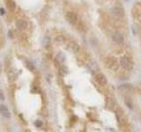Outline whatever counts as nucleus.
<instances>
[{"label":"nucleus","instance_id":"5","mask_svg":"<svg viewBox=\"0 0 141 132\" xmlns=\"http://www.w3.org/2000/svg\"><path fill=\"white\" fill-rule=\"evenodd\" d=\"M112 14L116 20H123L125 16V12L123 8L119 6H114L112 8Z\"/></svg>","mask_w":141,"mask_h":132},{"label":"nucleus","instance_id":"7","mask_svg":"<svg viewBox=\"0 0 141 132\" xmlns=\"http://www.w3.org/2000/svg\"><path fill=\"white\" fill-rule=\"evenodd\" d=\"M132 17L134 20H138V22H141V6L139 4H135L132 8Z\"/></svg>","mask_w":141,"mask_h":132},{"label":"nucleus","instance_id":"3","mask_svg":"<svg viewBox=\"0 0 141 132\" xmlns=\"http://www.w3.org/2000/svg\"><path fill=\"white\" fill-rule=\"evenodd\" d=\"M65 18L66 20L68 21V23L70 24L71 26H79V17L77 16V14L73 12H68L65 14Z\"/></svg>","mask_w":141,"mask_h":132},{"label":"nucleus","instance_id":"1","mask_svg":"<svg viewBox=\"0 0 141 132\" xmlns=\"http://www.w3.org/2000/svg\"><path fill=\"white\" fill-rule=\"evenodd\" d=\"M119 63L118 60L115 57V56H106L104 58V64L108 69L111 70L113 71H116L119 69Z\"/></svg>","mask_w":141,"mask_h":132},{"label":"nucleus","instance_id":"9","mask_svg":"<svg viewBox=\"0 0 141 132\" xmlns=\"http://www.w3.org/2000/svg\"><path fill=\"white\" fill-rule=\"evenodd\" d=\"M0 114L5 117V118H10L11 117V113L9 111V109L7 108V107L5 105H0Z\"/></svg>","mask_w":141,"mask_h":132},{"label":"nucleus","instance_id":"4","mask_svg":"<svg viewBox=\"0 0 141 132\" xmlns=\"http://www.w3.org/2000/svg\"><path fill=\"white\" fill-rule=\"evenodd\" d=\"M112 40H113V41L115 43H116L118 45H122L125 41L124 33L119 32V31H116V32L112 33Z\"/></svg>","mask_w":141,"mask_h":132},{"label":"nucleus","instance_id":"12","mask_svg":"<svg viewBox=\"0 0 141 132\" xmlns=\"http://www.w3.org/2000/svg\"><path fill=\"white\" fill-rule=\"evenodd\" d=\"M0 99L1 100H4V92L0 90Z\"/></svg>","mask_w":141,"mask_h":132},{"label":"nucleus","instance_id":"13","mask_svg":"<svg viewBox=\"0 0 141 132\" xmlns=\"http://www.w3.org/2000/svg\"><path fill=\"white\" fill-rule=\"evenodd\" d=\"M1 71H2V66L0 64V73H1Z\"/></svg>","mask_w":141,"mask_h":132},{"label":"nucleus","instance_id":"8","mask_svg":"<svg viewBox=\"0 0 141 132\" xmlns=\"http://www.w3.org/2000/svg\"><path fill=\"white\" fill-rule=\"evenodd\" d=\"M16 27L20 30H25L27 28V22L24 19H20L16 21Z\"/></svg>","mask_w":141,"mask_h":132},{"label":"nucleus","instance_id":"6","mask_svg":"<svg viewBox=\"0 0 141 132\" xmlns=\"http://www.w3.org/2000/svg\"><path fill=\"white\" fill-rule=\"evenodd\" d=\"M94 79L97 82V84L101 86H105L108 84L107 78L104 74H102L101 72H98L94 75Z\"/></svg>","mask_w":141,"mask_h":132},{"label":"nucleus","instance_id":"10","mask_svg":"<svg viewBox=\"0 0 141 132\" xmlns=\"http://www.w3.org/2000/svg\"><path fill=\"white\" fill-rule=\"evenodd\" d=\"M6 5L11 12H13L16 9V4L13 0H6Z\"/></svg>","mask_w":141,"mask_h":132},{"label":"nucleus","instance_id":"2","mask_svg":"<svg viewBox=\"0 0 141 132\" xmlns=\"http://www.w3.org/2000/svg\"><path fill=\"white\" fill-rule=\"evenodd\" d=\"M120 65H121L125 70L131 71V70H133L134 63L132 62V60L131 59V57H129L128 56H123L121 58H120Z\"/></svg>","mask_w":141,"mask_h":132},{"label":"nucleus","instance_id":"11","mask_svg":"<svg viewBox=\"0 0 141 132\" xmlns=\"http://www.w3.org/2000/svg\"><path fill=\"white\" fill-rule=\"evenodd\" d=\"M34 124H35V126H36V127L40 128V127H41V126H42V122H41V121H36Z\"/></svg>","mask_w":141,"mask_h":132}]
</instances>
